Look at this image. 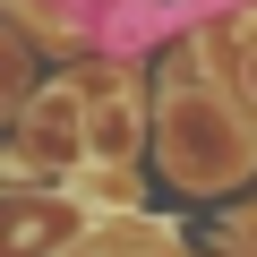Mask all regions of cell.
<instances>
[{"instance_id":"obj_1","label":"cell","mask_w":257,"mask_h":257,"mask_svg":"<svg viewBox=\"0 0 257 257\" xmlns=\"http://www.w3.org/2000/svg\"><path fill=\"white\" fill-rule=\"evenodd\" d=\"M77 146H94V138H86V111H77L69 86H52V94L35 103V120H26V155H43V172H69Z\"/></svg>"},{"instance_id":"obj_2","label":"cell","mask_w":257,"mask_h":257,"mask_svg":"<svg viewBox=\"0 0 257 257\" xmlns=\"http://www.w3.org/2000/svg\"><path fill=\"white\" fill-rule=\"evenodd\" d=\"M86 138H94V155H103V163H128V155H138V111H128V94H120V86H103V94L86 103Z\"/></svg>"}]
</instances>
